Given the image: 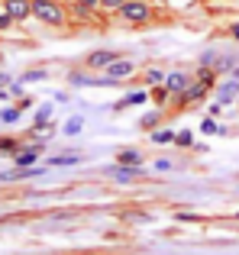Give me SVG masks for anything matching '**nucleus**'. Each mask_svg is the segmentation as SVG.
I'll use <instances>...</instances> for the list:
<instances>
[{
	"instance_id": "f257e3e1",
	"label": "nucleus",
	"mask_w": 239,
	"mask_h": 255,
	"mask_svg": "<svg viewBox=\"0 0 239 255\" xmlns=\"http://www.w3.org/2000/svg\"><path fill=\"white\" fill-rule=\"evenodd\" d=\"M32 13H36L39 19H45V23H62L65 13L58 10L52 0H32Z\"/></svg>"
},
{
	"instance_id": "f03ea898",
	"label": "nucleus",
	"mask_w": 239,
	"mask_h": 255,
	"mask_svg": "<svg viewBox=\"0 0 239 255\" xmlns=\"http://www.w3.org/2000/svg\"><path fill=\"white\" fill-rule=\"evenodd\" d=\"M120 10H123V19H129V23H145V19H149V6L139 3V0H129V3H123Z\"/></svg>"
},
{
	"instance_id": "7ed1b4c3",
	"label": "nucleus",
	"mask_w": 239,
	"mask_h": 255,
	"mask_svg": "<svg viewBox=\"0 0 239 255\" xmlns=\"http://www.w3.org/2000/svg\"><path fill=\"white\" fill-rule=\"evenodd\" d=\"M6 13H10V19H26L32 13V3H26V0H6Z\"/></svg>"
},
{
	"instance_id": "20e7f679",
	"label": "nucleus",
	"mask_w": 239,
	"mask_h": 255,
	"mask_svg": "<svg viewBox=\"0 0 239 255\" xmlns=\"http://www.w3.org/2000/svg\"><path fill=\"white\" fill-rule=\"evenodd\" d=\"M165 84H168L171 94H184V91H188V78H184L181 71H171V75L165 78Z\"/></svg>"
},
{
	"instance_id": "39448f33",
	"label": "nucleus",
	"mask_w": 239,
	"mask_h": 255,
	"mask_svg": "<svg viewBox=\"0 0 239 255\" xmlns=\"http://www.w3.org/2000/svg\"><path fill=\"white\" fill-rule=\"evenodd\" d=\"M236 97H239V81H227L220 87V104H233Z\"/></svg>"
},
{
	"instance_id": "423d86ee",
	"label": "nucleus",
	"mask_w": 239,
	"mask_h": 255,
	"mask_svg": "<svg viewBox=\"0 0 239 255\" xmlns=\"http://www.w3.org/2000/svg\"><path fill=\"white\" fill-rule=\"evenodd\" d=\"M110 62H117V58H114V52H94V55L88 58V65H91V68H107Z\"/></svg>"
},
{
	"instance_id": "0eeeda50",
	"label": "nucleus",
	"mask_w": 239,
	"mask_h": 255,
	"mask_svg": "<svg viewBox=\"0 0 239 255\" xmlns=\"http://www.w3.org/2000/svg\"><path fill=\"white\" fill-rule=\"evenodd\" d=\"M107 71H110V78H117V81H120V78H126V75L132 71V65H129V62H110Z\"/></svg>"
},
{
	"instance_id": "6e6552de",
	"label": "nucleus",
	"mask_w": 239,
	"mask_h": 255,
	"mask_svg": "<svg viewBox=\"0 0 239 255\" xmlns=\"http://www.w3.org/2000/svg\"><path fill=\"white\" fill-rule=\"evenodd\" d=\"M207 87H210V81H207V78H201V84L188 87V91H184V97H188V100H201L204 94H207Z\"/></svg>"
},
{
	"instance_id": "1a4fd4ad",
	"label": "nucleus",
	"mask_w": 239,
	"mask_h": 255,
	"mask_svg": "<svg viewBox=\"0 0 239 255\" xmlns=\"http://www.w3.org/2000/svg\"><path fill=\"white\" fill-rule=\"evenodd\" d=\"M132 174H139V165H120V168H114V178H120V181L132 178Z\"/></svg>"
},
{
	"instance_id": "9d476101",
	"label": "nucleus",
	"mask_w": 239,
	"mask_h": 255,
	"mask_svg": "<svg viewBox=\"0 0 239 255\" xmlns=\"http://www.w3.org/2000/svg\"><path fill=\"white\" fill-rule=\"evenodd\" d=\"M145 100H149V94H142V91H132V94H129V97H126L120 107H136V104H145Z\"/></svg>"
},
{
	"instance_id": "9b49d317",
	"label": "nucleus",
	"mask_w": 239,
	"mask_h": 255,
	"mask_svg": "<svg viewBox=\"0 0 239 255\" xmlns=\"http://www.w3.org/2000/svg\"><path fill=\"white\" fill-rule=\"evenodd\" d=\"M81 123H84L81 117H71L68 123H65V136H78V132H81Z\"/></svg>"
},
{
	"instance_id": "f8f14e48",
	"label": "nucleus",
	"mask_w": 239,
	"mask_h": 255,
	"mask_svg": "<svg viewBox=\"0 0 239 255\" xmlns=\"http://www.w3.org/2000/svg\"><path fill=\"white\" fill-rule=\"evenodd\" d=\"M49 117H52V107H39V113H36V126H39V129L49 126Z\"/></svg>"
},
{
	"instance_id": "ddd939ff",
	"label": "nucleus",
	"mask_w": 239,
	"mask_h": 255,
	"mask_svg": "<svg viewBox=\"0 0 239 255\" xmlns=\"http://www.w3.org/2000/svg\"><path fill=\"white\" fill-rule=\"evenodd\" d=\"M120 165H139V152H120Z\"/></svg>"
},
{
	"instance_id": "4468645a",
	"label": "nucleus",
	"mask_w": 239,
	"mask_h": 255,
	"mask_svg": "<svg viewBox=\"0 0 239 255\" xmlns=\"http://www.w3.org/2000/svg\"><path fill=\"white\" fill-rule=\"evenodd\" d=\"M36 162V149H29V152H23V155H16V165L19 168H26V165H32Z\"/></svg>"
},
{
	"instance_id": "2eb2a0df",
	"label": "nucleus",
	"mask_w": 239,
	"mask_h": 255,
	"mask_svg": "<svg viewBox=\"0 0 239 255\" xmlns=\"http://www.w3.org/2000/svg\"><path fill=\"white\" fill-rule=\"evenodd\" d=\"M201 129L207 132V136H214V132H220L223 126H217V120H204V123H201Z\"/></svg>"
},
{
	"instance_id": "dca6fc26",
	"label": "nucleus",
	"mask_w": 239,
	"mask_h": 255,
	"mask_svg": "<svg viewBox=\"0 0 239 255\" xmlns=\"http://www.w3.org/2000/svg\"><path fill=\"white\" fill-rule=\"evenodd\" d=\"M139 123H142V129H152V126L158 123V113H149V117H142Z\"/></svg>"
},
{
	"instance_id": "f3484780",
	"label": "nucleus",
	"mask_w": 239,
	"mask_h": 255,
	"mask_svg": "<svg viewBox=\"0 0 239 255\" xmlns=\"http://www.w3.org/2000/svg\"><path fill=\"white\" fill-rule=\"evenodd\" d=\"M175 139V132H168V129H158L155 132V142H171Z\"/></svg>"
},
{
	"instance_id": "a211bd4d",
	"label": "nucleus",
	"mask_w": 239,
	"mask_h": 255,
	"mask_svg": "<svg viewBox=\"0 0 239 255\" xmlns=\"http://www.w3.org/2000/svg\"><path fill=\"white\" fill-rule=\"evenodd\" d=\"M175 142H178V145H191V142H194V136H191V132H178Z\"/></svg>"
},
{
	"instance_id": "6ab92c4d",
	"label": "nucleus",
	"mask_w": 239,
	"mask_h": 255,
	"mask_svg": "<svg viewBox=\"0 0 239 255\" xmlns=\"http://www.w3.org/2000/svg\"><path fill=\"white\" fill-rule=\"evenodd\" d=\"M0 120H3V123H13V120H19V110H3Z\"/></svg>"
},
{
	"instance_id": "aec40b11",
	"label": "nucleus",
	"mask_w": 239,
	"mask_h": 255,
	"mask_svg": "<svg viewBox=\"0 0 239 255\" xmlns=\"http://www.w3.org/2000/svg\"><path fill=\"white\" fill-rule=\"evenodd\" d=\"M42 78H45V71H29L23 81H42ZM23 81H19V84H23Z\"/></svg>"
},
{
	"instance_id": "412c9836",
	"label": "nucleus",
	"mask_w": 239,
	"mask_h": 255,
	"mask_svg": "<svg viewBox=\"0 0 239 255\" xmlns=\"http://www.w3.org/2000/svg\"><path fill=\"white\" fill-rule=\"evenodd\" d=\"M158 81H165L162 71H149V84H158Z\"/></svg>"
},
{
	"instance_id": "4be33fe9",
	"label": "nucleus",
	"mask_w": 239,
	"mask_h": 255,
	"mask_svg": "<svg viewBox=\"0 0 239 255\" xmlns=\"http://www.w3.org/2000/svg\"><path fill=\"white\" fill-rule=\"evenodd\" d=\"M0 149H3V152H13V149H16V142H10V139H0Z\"/></svg>"
},
{
	"instance_id": "5701e85b",
	"label": "nucleus",
	"mask_w": 239,
	"mask_h": 255,
	"mask_svg": "<svg viewBox=\"0 0 239 255\" xmlns=\"http://www.w3.org/2000/svg\"><path fill=\"white\" fill-rule=\"evenodd\" d=\"M10 26V13H0V29H6Z\"/></svg>"
},
{
	"instance_id": "b1692460",
	"label": "nucleus",
	"mask_w": 239,
	"mask_h": 255,
	"mask_svg": "<svg viewBox=\"0 0 239 255\" xmlns=\"http://www.w3.org/2000/svg\"><path fill=\"white\" fill-rule=\"evenodd\" d=\"M104 6H123V0H101Z\"/></svg>"
},
{
	"instance_id": "393cba45",
	"label": "nucleus",
	"mask_w": 239,
	"mask_h": 255,
	"mask_svg": "<svg viewBox=\"0 0 239 255\" xmlns=\"http://www.w3.org/2000/svg\"><path fill=\"white\" fill-rule=\"evenodd\" d=\"M81 3H84V6H97V3H101V0H81Z\"/></svg>"
},
{
	"instance_id": "a878e982",
	"label": "nucleus",
	"mask_w": 239,
	"mask_h": 255,
	"mask_svg": "<svg viewBox=\"0 0 239 255\" xmlns=\"http://www.w3.org/2000/svg\"><path fill=\"white\" fill-rule=\"evenodd\" d=\"M233 39H239V23H236V26H233Z\"/></svg>"
},
{
	"instance_id": "bb28decb",
	"label": "nucleus",
	"mask_w": 239,
	"mask_h": 255,
	"mask_svg": "<svg viewBox=\"0 0 239 255\" xmlns=\"http://www.w3.org/2000/svg\"><path fill=\"white\" fill-rule=\"evenodd\" d=\"M233 78H236V81H239V68H236V71H233Z\"/></svg>"
},
{
	"instance_id": "cd10ccee",
	"label": "nucleus",
	"mask_w": 239,
	"mask_h": 255,
	"mask_svg": "<svg viewBox=\"0 0 239 255\" xmlns=\"http://www.w3.org/2000/svg\"><path fill=\"white\" fill-rule=\"evenodd\" d=\"M155 3H162V0H155Z\"/></svg>"
}]
</instances>
